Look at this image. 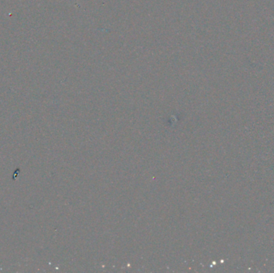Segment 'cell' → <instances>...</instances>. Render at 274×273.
Segmentation results:
<instances>
[]
</instances>
